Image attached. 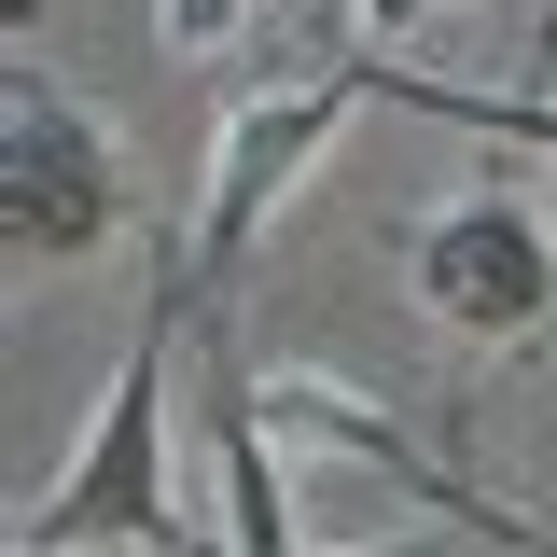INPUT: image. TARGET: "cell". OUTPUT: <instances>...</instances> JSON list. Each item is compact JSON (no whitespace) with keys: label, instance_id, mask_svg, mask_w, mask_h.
<instances>
[{"label":"cell","instance_id":"1","mask_svg":"<svg viewBox=\"0 0 557 557\" xmlns=\"http://www.w3.org/2000/svg\"><path fill=\"white\" fill-rule=\"evenodd\" d=\"M168 335H182V237H168V278H153V307H139L126 362H112L98 432H84L57 474H42V502L14 516V557H84V544L209 557L196 530H182V474H168Z\"/></svg>","mask_w":557,"mask_h":557},{"label":"cell","instance_id":"2","mask_svg":"<svg viewBox=\"0 0 557 557\" xmlns=\"http://www.w3.org/2000/svg\"><path fill=\"white\" fill-rule=\"evenodd\" d=\"M126 223V153H112V126L70 98L57 70H0V251H14V278L42 265H84L98 237Z\"/></svg>","mask_w":557,"mask_h":557},{"label":"cell","instance_id":"3","mask_svg":"<svg viewBox=\"0 0 557 557\" xmlns=\"http://www.w3.org/2000/svg\"><path fill=\"white\" fill-rule=\"evenodd\" d=\"M418 307L446 321V335H474V348H530L557 321V223L516 182H474V196H446L432 223H418Z\"/></svg>","mask_w":557,"mask_h":557},{"label":"cell","instance_id":"4","mask_svg":"<svg viewBox=\"0 0 557 557\" xmlns=\"http://www.w3.org/2000/svg\"><path fill=\"white\" fill-rule=\"evenodd\" d=\"M376 84H362V57H335V70H307V84H278V98H251L237 126H223V153H209V196H196V251H182V278H237L251 265V237L278 223V196L335 153V126L362 112Z\"/></svg>","mask_w":557,"mask_h":557},{"label":"cell","instance_id":"5","mask_svg":"<svg viewBox=\"0 0 557 557\" xmlns=\"http://www.w3.org/2000/svg\"><path fill=\"white\" fill-rule=\"evenodd\" d=\"M209 460H223V557H293V474L265 432V376L209 348Z\"/></svg>","mask_w":557,"mask_h":557},{"label":"cell","instance_id":"6","mask_svg":"<svg viewBox=\"0 0 557 557\" xmlns=\"http://www.w3.org/2000/svg\"><path fill=\"white\" fill-rule=\"evenodd\" d=\"M376 112H418V126H474V139H516V153H557V98H487V84H432V70H376Z\"/></svg>","mask_w":557,"mask_h":557},{"label":"cell","instance_id":"7","mask_svg":"<svg viewBox=\"0 0 557 557\" xmlns=\"http://www.w3.org/2000/svg\"><path fill=\"white\" fill-rule=\"evenodd\" d=\"M237 14H251V0H153L168 57H223V42H237Z\"/></svg>","mask_w":557,"mask_h":557},{"label":"cell","instance_id":"8","mask_svg":"<svg viewBox=\"0 0 557 557\" xmlns=\"http://www.w3.org/2000/svg\"><path fill=\"white\" fill-rule=\"evenodd\" d=\"M348 14H376V28H418V14H432V0H348Z\"/></svg>","mask_w":557,"mask_h":557},{"label":"cell","instance_id":"9","mask_svg":"<svg viewBox=\"0 0 557 557\" xmlns=\"http://www.w3.org/2000/svg\"><path fill=\"white\" fill-rule=\"evenodd\" d=\"M348 557H432V544H348Z\"/></svg>","mask_w":557,"mask_h":557},{"label":"cell","instance_id":"10","mask_svg":"<svg viewBox=\"0 0 557 557\" xmlns=\"http://www.w3.org/2000/svg\"><path fill=\"white\" fill-rule=\"evenodd\" d=\"M28 14H42V0H0V28H28Z\"/></svg>","mask_w":557,"mask_h":557},{"label":"cell","instance_id":"11","mask_svg":"<svg viewBox=\"0 0 557 557\" xmlns=\"http://www.w3.org/2000/svg\"><path fill=\"white\" fill-rule=\"evenodd\" d=\"M530 57H557V0H544V42H530Z\"/></svg>","mask_w":557,"mask_h":557}]
</instances>
